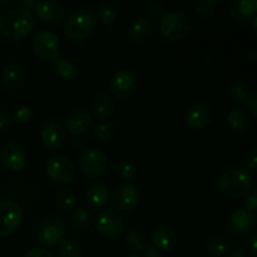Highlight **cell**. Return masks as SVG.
Instances as JSON below:
<instances>
[{
    "label": "cell",
    "mask_w": 257,
    "mask_h": 257,
    "mask_svg": "<svg viewBox=\"0 0 257 257\" xmlns=\"http://www.w3.org/2000/svg\"><path fill=\"white\" fill-rule=\"evenodd\" d=\"M23 218V210L17 202L10 200L0 201V237H7L19 230Z\"/></svg>",
    "instance_id": "ba28073f"
},
{
    "label": "cell",
    "mask_w": 257,
    "mask_h": 257,
    "mask_svg": "<svg viewBox=\"0 0 257 257\" xmlns=\"http://www.w3.org/2000/svg\"><path fill=\"white\" fill-rule=\"evenodd\" d=\"M97 19L90 10L80 8L68 15L64 24L65 35L72 42H82L87 39L95 29Z\"/></svg>",
    "instance_id": "3957f363"
},
{
    "label": "cell",
    "mask_w": 257,
    "mask_h": 257,
    "mask_svg": "<svg viewBox=\"0 0 257 257\" xmlns=\"http://www.w3.org/2000/svg\"><path fill=\"white\" fill-rule=\"evenodd\" d=\"M10 124H12V119H10L9 115L0 110V137L7 135L8 131L10 130Z\"/></svg>",
    "instance_id": "b9f144b4"
},
{
    "label": "cell",
    "mask_w": 257,
    "mask_h": 257,
    "mask_svg": "<svg viewBox=\"0 0 257 257\" xmlns=\"http://www.w3.org/2000/svg\"><path fill=\"white\" fill-rule=\"evenodd\" d=\"M82 246L75 238H63L59 243L60 257H82Z\"/></svg>",
    "instance_id": "f546056e"
},
{
    "label": "cell",
    "mask_w": 257,
    "mask_h": 257,
    "mask_svg": "<svg viewBox=\"0 0 257 257\" xmlns=\"http://www.w3.org/2000/svg\"><path fill=\"white\" fill-rule=\"evenodd\" d=\"M256 213L250 212L245 208H237L228 218V230L235 236L250 235L256 226Z\"/></svg>",
    "instance_id": "5bb4252c"
},
{
    "label": "cell",
    "mask_w": 257,
    "mask_h": 257,
    "mask_svg": "<svg viewBox=\"0 0 257 257\" xmlns=\"http://www.w3.org/2000/svg\"><path fill=\"white\" fill-rule=\"evenodd\" d=\"M136 84L137 80L132 72L128 69H119L110 79V93L117 100H127L135 93Z\"/></svg>",
    "instance_id": "4fadbf2b"
},
{
    "label": "cell",
    "mask_w": 257,
    "mask_h": 257,
    "mask_svg": "<svg viewBox=\"0 0 257 257\" xmlns=\"http://www.w3.org/2000/svg\"><path fill=\"white\" fill-rule=\"evenodd\" d=\"M140 202V191L133 183H120L110 195V203L117 212H131Z\"/></svg>",
    "instance_id": "30bf717a"
},
{
    "label": "cell",
    "mask_w": 257,
    "mask_h": 257,
    "mask_svg": "<svg viewBox=\"0 0 257 257\" xmlns=\"http://www.w3.org/2000/svg\"><path fill=\"white\" fill-rule=\"evenodd\" d=\"M68 232V227L64 221L55 216L44 217L39 221L35 228V238L44 247H54Z\"/></svg>",
    "instance_id": "5b68a950"
},
{
    "label": "cell",
    "mask_w": 257,
    "mask_h": 257,
    "mask_svg": "<svg viewBox=\"0 0 257 257\" xmlns=\"http://www.w3.org/2000/svg\"><path fill=\"white\" fill-rule=\"evenodd\" d=\"M231 243L223 236H213L205 243V251L211 257H225L230 252Z\"/></svg>",
    "instance_id": "4316f807"
},
{
    "label": "cell",
    "mask_w": 257,
    "mask_h": 257,
    "mask_svg": "<svg viewBox=\"0 0 257 257\" xmlns=\"http://www.w3.org/2000/svg\"><path fill=\"white\" fill-rule=\"evenodd\" d=\"M213 119V109L206 103H197L188 109L186 114V123L195 131L205 130Z\"/></svg>",
    "instance_id": "2e32d148"
},
{
    "label": "cell",
    "mask_w": 257,
    "mask_h": 257,
    "mask_svg": "<svg viewBox=\"0 0 257 257\" xmlns=\"http://www.w3.org/2000/svg\"><path fill=\"white\" fill-rule=\"evenodd\" d=\"M94 136L102 142H109L117 136V127L110 122H102L94 127Z\"/></svg>",
    "instance_id": "d6a6232c"
},
{
    "label": "cell",
    "mask_w": 257,
    "mask_h": 257,
    "mask_svg": "<svg viewBox=\"0 0 257 257\" xmlns=\"http://www.w3.org/2000/svg\"><path fill=\"white\" fill-rule=\"evenodd\" d=\"M114 99H113L108 93H99V94L95 95L94 99L92 100V112L93 115H94L97 119H109L113 115V113H114Z\"/></svg>",
    "instance_id": "cb8c5ba5"
},
{
    "label": "cell",
    "mask_w": 257,
    "mask_h": 257,
    "mask_svg": "<svg viewBox=\"0 0 257 257\" xmlns=\"http://www.w3.org/2000/svg\"><path fill=\"white\" fill-rule=\"evenodd\" d=\"M125 242L135 252L142 253L143 257H162V253L158 248L146 242L143 233L137 228H133L127 233Z\"/></svg>",
    "instance_id": "44dd1931"
},
{
    "label": "cell",
    "mask_w": 257,
    "mask_h": 257,
    "mask_svg": "<svg viewBox=\"0 0 257 257\" xmlns=\"http://www.w3.org/2000/svg\"><path fill=\"white\" fill-rule=\"evenodd\" d=\"M24 257H54L50 251H48L44 247H38V248H32V250L28 251L25 253Z\"/></svg>",
    "instance_id": "ee69618b"
},
{
    "label": "cell",
    "mask_w": 257,
    "mask_h": 257,
    "mask_svg": "<svg viewBox=\"0 0 257 257\" xmlns=\"http://www.w3.org/2000/svg\"><path fill=\"white\" fill-rule=\"evenodd\" d=\"M228 12L233 19L247 22L255 18L257 13V0H231Z\"/></svg>",
    "instance_id": "603a6c76"
},
{
    "label": "cell",
    "mask_w": 257,
    "mask_h": 257,
    "mask_svg": "<svg viewBox=\"0 0 257 257\" xmlns=\"http://www.w3.org/2000/svg\"><path fill=\"white\" fill-rule=\"evenodd\" d=\"M253 19V22H252V29H253V33H255L256 34V23H257V18L255 17V18H252Z\"/></svg>",
    "instance_id": "7dc6e473"
},
{
    "label": "cell",
    "mask_w": 257,
    "mask_h": 257,
    "mask_svg": "<svg viewBox=\"0 0 257 257\" xmlns=\"http://www.w3.org/2000/svg\"><path fill=\"white\" fill-rule=\"evenodd\" d=\"M114 173L124 182L132 183L137 178L138 171L132 162L127 160H120L114 165Z\"/></svg>",
    "instance_id": "f1b7e54d"
},
{
    "label": "cell",
    "mask_w": 257,
    "mask_h": 257,
    "mask_svg": "<svg viewBox=\"0 0 257 257\" xmlns=\"http://www.w3.org/2000/svg\"><path fill=\"white\" fill-rule=\"evenodd\" d=\"M248 94H250V88H248V85L246 83L240 82V80L232 82L230 84V87H228V95L236 103L245 102Z\"/></svg>",
    "instance_id": "1f68e13d"
},
{
    "label": "cell",
    "mask_w": 257,
    "mask_h": 257,
    "mask_svg": "<svg viewBox=\"0 0 257 257\" xmlns=\"http://www.w3.org/2000/svg\"><path fill=\"white\" fill-rule=\"evenodd\" d=\"M118 17V7L112 2L104 3L98 9V18L103 24H112Z\"/></svg>",
    "instance_id": "836d02e7"
},
{
    "label": "cell",
    "mask_w": 257,
    "mask_h": 257,
    "mask_svg": "<svg viewBox=\"0 0 257 257\" xmlns=\"http://www.w3.org/2000/svg\"><path fill=\"white\" fill-rule=\"evenodd\" d=\"M32 49L35 57L44 63H52L59 57V38L50 30H40L33 38Z\"/></svg>",
    "instance_id": "52a82bcc"
},
{
    "label": "cell",
    "mask_w": 257,
    "mask_h": 257,
    "mask_svg": "<svg viewBox=\"0 0 257 257\" xmlns=\"http://www.w3.org/2000/svg\"><path fill=\"white\" fill-rule=\"evenodd\" d=\"M257 168V148L252 147L246 156V168L247 172H255Z\"/></svg>",
    "instance_id": "f35d334b"
},
{
    "label": "cell",
    "mask_w": 257,
    "mask_h": 257,
    "mask_svg": "<svg viewBox=\"0 0 257 257\" xmlns=\"http://www.w3.org/2000/svg\"><path fill=\"white\" fill-rule=\"evenodd\" d=\"M109 201V191L104 185L95 183L88 187L84 195V203L88 210L102 211Z\"/></svg>",
    "instance_id": "ffe728a7"
},
{
    "label": "cell",
    "mask_w": 257,
    "mask_h": 257,
    "mask_svg": "<svg viewBox=\"0 0 257 257\" xmlns=\"http://www.w3.org/2000/svg\"><path fill=\"white\" fill-rule=\"evenodd\" d=\"M228 257H246V256H245V253H243V251L238 248V250H236L235 252L231 253V255Z\"/></svg>",
    "instance_id": "f6af8a7d"
},
{
    "label": "cell",
    "mask_w": 257,
    "mask_h": 257,
    "mask_svg": "<svg viewBox=\"0 0 257 257\" xmlns=\"http://www.w3.org/2000/svg\"><path fill=\"white\" fill-rule=\"evenodd\" d=\"M256 207H257V193L256 191H252V192H250L247 196H246L245 210L250 211V212H255Z\"/></svg>",
    "instance_id": "7bdbcfd3"
},
{
    "label": "cell",
    "mask_w": 257,
    "mask_h": 257,
    "mask_svg": "<svg viewBox=\"0 0 257 257\" xmlns=\"http://www.w3.org/2000/svg\"><path fill=\"white\" fill-rule=\"evenodd\" d=\"M152 245L160 251L170 252L177 245V235L175 230L167 225L156 226L151 233Z\"/></svg>",
    "instance_id": "ac0fdd59"
},
{
    "label": "cell",
    "mask_w": 257,
    "mask_h": 257,
    "mask_svg": "<svg viewBox=\"0 0 257 257\" xmlns=\"http://www.w3.org/2000/svg\"><path fill=\"white\" fill-rule=\"evenodd\" d=\"M3 79L9 89L18 92L25 84V73L17 63H9L3 69Z\"/></svg>",
    "instance_id": "d4e9b609"
},
{
    "label": "cell",
    "mask_w": 257,
    "mask_h": 257,
    "mask_svg": "<svg viewBox=\"0 0 257 257\" xmlns=\"http://www.w3.org/2000/svg\"><path fill=\"white\" fill-rule=\"evenodd\" d=\"M55 201H57V206L59 207V210L63 212H69V211L74 210L75 205H77V197H75L74 192L70 190L59 191Z\"/></svg>",
    "instance_id": "4dcf8cb0"
},
{
    "label": "cell",
    "mask_w": 257,
    "mask_h": 257,
    "mask_svg": "<svg viewBox=\"0 0 257 257\" xmlns=\"http://www.w3.org/2000/svg\"><path fill=\"white\" fill-rule=\"evenodd\" d=\"M108 165V156L99 148H87L78 157V167L80 172L89 178H97L104 175Z\"/></svg>",
    "instance_id": "8992f818"
},
{
    "label": "cell",
    "mask_w": 257,
    "mask_h": 257,
    "mask_svg": "<svg viewBox=\"0 0 257 257\" xmlns=\"http://www.w3.org/2000/svg\"><path fill=\"white\" fill-rule=\"evenodd\" d=\"M192 28L190 17L182 12L166 13L160 19V32L165 39L177 42L188 35Z\"/></svg>",
    "instance_id": "277c9868"
},
{
    "label": "cell",
    "mask_w": 257,
    "mask_h": 257,
    "mask_svg": "<svg viewBox=\"0 0 257 257\" xmlns=\"http://www.w3.org/2000/svg\"><path fill=\"white\" fill-rule=\"evenodd\" d=\"M73 223L79 228H88L93 222V216L87 208L79 207L74 210L72 215Z\"/></svg>",
    "instance_id": "e575fe53"
},
{
    "label": "cell",
    "mask_w": 257,
    "mask_h": 257,
    "mask_svg": "<svg viewBox=\"0 0 257 257\" xmlns=\"http://www.w3.org/2000/svg\"><path fill=\"white\" fill-rule=\"evenodd\" d=\"M213 12H215V7L213 5L206 4V3L202 2L195 9L196 17H198L200 19H207V18H210L213 14Z\"/></svg>",
    "instance_id": "8d00e7d4"
},
{
    "label": "cell",
    "mask_w": 257,
    "mask_h": 257,
    "mask_svg": "<svg viewBox=\"0 0 257 257\" xmlns=\"http://www.w3.org/2000/svg\"><path fill=\"white\" fill-rule=\"evenodd\" d=\"M53 68L54 72L59 75L62 79L67 80V82H73L77 79L78 77V67L72 59L65 57H58L57 59L53 62Z\"/></svg>",
    "instance_id": "484cf974"
},
{
    "label": "cell",
    "mask_w": 257,
    "mask_h": 257,
    "mask_svg": "<svg viewBox=\"0 0 257 257\" xmlns=\"http://www.w3.org/2000/svg\"><path fill=\"white\" fill-rule=\"evenodd\" d=\"M155 30L156 25L153 20L148 19V18H138L131 24L130 29H128V37L133 42H147L148 39L153 37Z\"/></svg>",
    "instance_id": "7402d4cb"
},
{
    "label": "cell",
    "mask_w": 257,
    "mask_h": 257,
    "mask_svg": "<svg viewBox=\"0 0 257 257\" xmlns=\"http://www.w3.org/2000/svg\"><path fill=\"white\" fill-rule=\"evenodd\" d=\"M0 2H9V0H0Z\"/></svg>",
    "instance_id": "681fc988"
},
{
    "label": "cell",
    "mask_w": 257,
    "mask_h": 257,
    "mask_svg": "<svg viewBox=\"0 0 257 257\" xmlns=\"http://www.w3.org/2000/svg\"><path fill=\"white\" fill-rule=\"evenodd\" d=\"M202 3H206V4H210V5H213V7H216V4L217 3H220L221 0H201Z\"/></svg>",
    "instance_id": "bcb514c9"
},
{
    "label": "cell",
    "mask_w": 257,
    "mask_h": 257,
    "mask_svg": "<svg viewBox=\"0 0 257 257\" xmlns=\"http://www.w3.org/2000/svg\"><path fill=\"white\" fill-rule=\"evenodd\" d=\"M63 127L70 135L82 136L94 127L93 115L84 108H73L63 119Z\"/></svg>",
    "instance_id": "7c38bea8"
},
{
    "label": "cell",
    "mask_w": 257,
    "mask_h": 257,
    "mask_svg": "<svg viewBox=\"0 0 257 257\" xmlns=\"http://www.w3.org/2000/svg\"><path fill=\"white\" fill-rule=\"evenodd\" d=\"M252 177L245 168H231L221 175L217 181L220 193L231 200L243 198L252 191Z\"/></svg>",
    "instance_id": "7a4b0ae2"
},
{
    "label": "cell",
    "mask_w": 257,
    "mask_h": 257,
    "mask_svg": "<svg viewBox=\"0 0 257 257\" xmlns=\"http://www.w3.org/2000/svg\"><path fill=\"white\" fill-rule=\"evenodd\" d=\"M33 109L29 107V105L24 104L18 107L17 109L13 113L12 118L10 119L14 120L15 123H28L33 118Z\"/></svg>",
    "instance_id": "d590c367"
},
{
    "label": "cell",
    "mask_w": 257,
    "mask_h": 257,
    "mask_svg": "<svg viewBox=\"0 0 257 257\" xmlns=\"http://www.w3.org/2000/svg\"><path fill=\"white\" fill-rule=\"evenodd\" d=\"M34 12L40 22L55 24L62 20L64 15V8L58 0H37Z\"/></svg>",
    "instance_id": "e0dca14e"
},
{
    "label": "cell",
    "mask_w": 257,
    "mask_h": 257,
    "mask_svg": "<svg viewBox=\"0 0 257 257\" xmlns=\"http://www.w3.org/2000/svg\"><path fill=\"white\" fill-rule=\"evenodd\" d=\"M2 165L9 172H20L27 166V151L19 143H9L2 152Z\"/></svg>",
    "instance_id": "9a60e30c"
},
{
    "label": "cell",
    "mask_w": 257,
    "mask_h": 257,
    "mask_svg": "<svg viewBox=\"0 0 257 257\" xmlns=\"http://www.w3.org/2000/svg\"><path fill=\"white\" fill-rule=\"evenodd\" d=\"M227 125L232 133L242 135L247 128V119H246L245 113L238 108L231 110L227 115Z\"/></svg>",
    "instance_id": "83f0119b"
},
{
    "label": "cell",
    "mask_w": 257,
    "mask_h": 257,
    "mask_svg": "<svg viewBox=\"0 0 257 257\" xmlns=\"http://www.w3.org/2000/svg\"><path fill=\"white\" fill-rule=\"evenodd\" d=\"M43 146L49 151H58L64 145V131L57 122H48L43 125L40 132Z\"/></svg>",
    "instance_id": "d6986e66"
},
{
    "label": "cell",
    "mask_w": 257,
    "mask_h": 257,
    "mask_svg": "<svg viewBox=\"0 0 257 257\" xmlns=\"http://www.w3.org/2000/svg\"><path fill=\"white\" fill-rule=\"evenodd\" d=\"M0 193H2V190H0Z\"/></svg>",
    "instance_id": "f907efd6"
},
{
    "label": "cell",
    "mask_w": 257,
    "mask_h": 257,
    "mask_svg": "<svg viewBox=\"0 0 257 257\" xmlns=\"http://www.w3.org/2000/svg\"><path fill=\"white\" fill-rule=\"evenodd\" d=\"M45 172L49 180L57 185H68L75 177V166L65 156H54L47 161Z\"/></svg>",
    "instance_id": "9c48e42d"
},
{
    "label": "cell",
    "mask_w": 257,
    "mask_h": 257,
    "mask_svg": "<svg viewBox=\"0 0 257 257\" xmlns=\"http://www.w3.org/2000/svg\"><path fill=\"white\" fill-rule=\"evenodd\" d=\"M34 24V14L28 7L13 8L0 15V33L8 39H23L30 34Z\"/></svg>",
    "instance_id": "6da1fadb"
},
{
    "label": "cell",
    "mask_w": 257,
    "mask_h": 257,
    "mask_svg": "<svg viewBox=\"0 0 257 257\" xmlns=\"http://www.w3.org/2000/svg\"><path fill=\"white\" fill-rule=\"evenodd\" d=\"M95 228L107 238H117L124 232V220L114 210H102L94 220Z\"/></svg>",
    "instance_id": "8fae6325"
},
{
    "label": "cell",
    "mask_w": 257,
    "mask_h": 257,
    "mask_svg": "<svg viewBox=\"0 0 257 257\" xmlns=\"http://www.w3.org/2000/svg\"><path fill=\"white\" fill-rule=\"evenodd\" d=\"M245 251L248 257H257V236L251 235L246 242Z\"/></svg>",
    "instance_id": "60d3db41"
},
{
    "label": "cell",
    "mask_w": 257,
    "mask_h": 257,
    "mask_svg": "<svg viewBox=\"0 0 257 257\" xmlns=\"http://www.w3.org/2000/svg\"><path fill=\"white\" fill-rule=\"evenodd\" d=\"M147 10L152 17H161L165 13V7L161 0H150L147 3Z\"/></svg>",
    "instance_id": "74e56055"
},
{
    "label": "cell",
    "mask_w": 257,
    "mask_h": 257,
    "mask_svg": "<svg viewBox=\"0 0 257 257\" xmlns=\"http://www.w3.org/2000/svg\"><path fill=\"white\" fill-rule=\"evenodd\" d=\"M245 105L247 112L250 113L252 117L257 115V92H252L248 94V97L246 98Z\"/></svg>",
    "instance_id": "ab89813d"
},
{
    "label": "cell",
    "mask_w": 257,
    "mask_h": 257,
    "mask_svg": "<svg viewBox=\"0 0 257 257\" xmlns=\"http://www.w3.org/2000/svg\"><path fill=\"white\" fill-rule=\"evenodd\" d=\"M124 257H141V256H138L137 253H132V255H127V256H124Z\"/></svg>",
    "instance_id": "c3c4849f"
}]
</instances>
